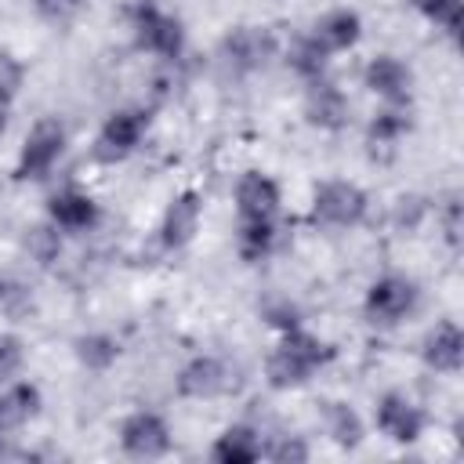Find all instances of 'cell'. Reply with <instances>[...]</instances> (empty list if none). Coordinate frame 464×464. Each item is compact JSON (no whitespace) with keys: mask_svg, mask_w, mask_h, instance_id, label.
<instances>
[{"mask_svg":"<svg viewBox=\"0 0 464 464\" xmlns=\"http://www.w3.org/2000/svg\"><path fill=\"white\" fill-rule=\"evenodd\" d=\"M25 246H29V254L36 257V261H51V257H58V232L54 228H29V236H25Z\"/></svg>","mask_w":464,"mask_h":464,"instance_id":"27","label":"cell"},{"mask_svg":"<svg viewBox=\"0 0 464 464\" xmlns=\"http://www.w3.org/2000/svg\"><path fill=\"white\" fill-rule=\"evenodd\" d=\"M163 243L167 246H185L196 232H199V196L196 192H181L167 214H163Z\"/></svg>","mask_w":464,"mask_h":464,"instance_id":"17","label":"cell"},{"mask_svg":"<svg viewBox=\"0 0 464 464\" xmlns=\"http://www.w3.org/2000/svg\"><path fill=\"white\" fill-rule=\"evenodd\" d=\"M362 80H366V87H370L373 94H381L388 105H406L410 87H413V72H410L399 58H392V54H377V58L366 65Z\"/></svg>","mask_w":464,"mask_h":464,"instance_id":"11","label":"cell"},{"mask_svg":"<svg viewBox=\"0 0 464 464\" xmlns=\"http://www.w3.org/2000/svg\"><path fill=\"white\" fill-rule=\"evenodd\" d=\"M377 428L395 439V442H413L420 431H424V413L420 406H413L406 395L399 392H388L381 402H377Z\"/></svg>","mask_w":464,"mask_h":464,"instance_id":"10","label":"cell"},{"mask_svg":"<svg viewBox=\"0 0 464 464\" xmlns=\"http://www.w3.org/2000/svg\"><path fill=\"white\" fill-rule=\"evenodd\" d=\"M228 388V366L214 355H196L178 373V392L185 399H214Z\"/></svg>","mask_w":464,"mask_h":464,"instance_id":"9","label":"cell"},{"mask_svg":"<svg viewBox=\"0 0 464 464\" xmlns=\"http://www.w3.org/2000/svg\"><path fill=\"white\" fill-rule=\"evenodd\" d=\"M406 127H410V120H406L402 105H388V109L377 112V120L370 123V145H395Z\"/></svg>","mask_w":464,"mask_h":464,"instance_id":"24","label":"cell"},{"mask_svg":"<svg viewBox=\"0 0 464 464\" xmlns=\"http://www.w3.org/2000/svg\"><path fill=\"white\" fill-rule=\"evenodd\" d=\"M261 453H265V446H261L257 431L246 428V424L225 428V431L218 435L214 450H210V457H214L218 464H250V460H257Z\"/></svg>","mask_w":464,"mask_h":464,"instance_id":"19","label":"cell"},{"mask_svg":"<svg viewBox=\"0 0 464 464\" xmlns=\"http://www.w3.org/2000/svg\"><path fill=\"white\" fill-rule=\"evenodd\" d=\"M359 33H362L359 14H355V11H344V7L323 14V18L315 22V29H312V36L319 40V47H323L326 54H334V51H348V47L359 40Z\"/></svg>","mask_w":464,"mask_h":464,"instance_id":"18","label":"cell"},{"mask_svg":"<svg viewBox=\"0 0 464 464\" xmlns=\"http://www.w3.org/2000/svg\"><path fill=\"white\" fill-rule=\"evenodd\" d=\"M18 83H22V65L11 54H0V105H7L14 98Z\"/></svg>","mask_w":464,"mask_h":464,"instance_id":"29","label":"cell"},{"mask_svg":"<svg viewBox=\"0 0 464 464\" xmlns=\"http://www.w3.org/2000/svg\"><path fill=\"white\" fill-rule=\"evenodd\" d=\"M417 308V286L402 276H384L366 290V315L370 323L392 326L399 319H406Z\"/></svg>","mask_w":464,"mask_h":464,"instance_id":"4","label":"cell"},{"mask_svg":"<svg viewBox=\"0 0 464 464\" xmlns=\"http://www.w3.org/2000/svg\"><path fill=\"white\" fill-rule=\"evenodd\" d=\"M18 294H22V290H18L14 283H7V279H0V308H11Z\"/></svg>","mask_w":464,"mask_h":464,"instance_id":"33","label":"cell"},{"mask_svg":"<svg viewBox=\"0 0 464 464\" xmlns=\"http://www.w3.org/2000/svg\"><path fill=\"white\" fill-rule=\"evenodd\" d=\"M265 319L279 330H294L297 326V308L290 301H272V304H265Z\"/></svg>","mask_w":464,"mask_h":464,"instance_id":"31","label":"cell"},{"mask_svg":"<svg viewBox=\"0 0 464 464\" xmlns=\"http://www.w3.org/2000/svg\"><path fill=\"white\" fill-rule=\"evenodd\" d=\"M62 149H65L62 123L58 120H40L29 130V138H25L22 152H18V178H44L58 163Z\"/></svg>","mask_w":464,"mask_h":464,"instance_id":"5","label":"cell"},{"mask_svg":"<svg viewBox=\"0 0 464 464\" xmlns=\"http://www.w3.org/2000/svg\"><path fill=\"white\" fill-rule=\"evenodd\" d=\"M83 4L87 0H33L36 14L47 18V22H69V18H76L83 11Z\"/></svg>","mask_w":464,"mask_h":464,"instance_id":"28","label":"cell"},{"mask_svg":"<svg viewBox=\"0 0 464 464\" xmlns=\"http://www.w3.org/2000/svg\"><path fill=\"white\" fill-rule=\"evenodd\" d=\"M236 210H239V221H276L279 185L261 170H246L236 181Z\"/></svg>","mask_w":464,"mask_h":464,"instance_id":"8","label":"cell"},{"mask_svg":"<svg viewBox=\"0 0 464 464\" xmlns=\"http://www.w3.org/2000/svg\"><path fill=\"white\" fill-rule=\"evenodd\" d=\"M225 58L236 65V69H257L272 58L276 51V40L268 29H257V25H239L225 36Z\"/></svg>","mask_w":464,"mask_h":464,"instance_id":"12","label":"cell"},{"mask_svg":"<svg viewBox=\"0 0 464 464\" xmlns=\"http://www.w3.org/2000/svg\"><path fill=\"white\" fill-rule=\"evenodd\" d=\"M4 123H7V105H0V134H4Z\"/></svg>","mask_w":464,"mask_h":464,"instance_id":"34","label":"cell"},{"mask_svg":"<svg viewBox=\"0 0 464 464\" xmlns=\"http://www.w3.org/2000/svg\"><path fill=\"white\" fill-rule=\"evenodd\" d=\"M420 355H424V362H428L431 370H439V373L460 370V362H464V334H460V326L450 323V319L439 323V326L424 337Z\"/></svg>","mask_w":464,"mask_h":464,"instance_id":"14","label":"cell"},{"mask_svg":"<svg viewBox=\"0 0 464 464\" xmlns=\"http://www.w3.org/2000/svg\"><path fill=\"white\" fill-rule=\"evenodd\" d=\"M326 431H330V439L337 446H359L362 442V420L344 402H330L326 406Z\"/></svg>","mask_w":464,"mask_h":464,"instance_id":"22","label":"cell"},{"mask_svg":"<svg viewBox=\"0 0 464 464\" xmlns=\"http://www.w3.org/2000/svg\"><path fill=\"white\" fill-rule=\"evenodd\" d=\"M25 362V348L14 334H0V384H11Z\"/></svg>","mask_w":464,"mask_h":464,"instance_id":"26","label":"cell"},{"mask_svg":"<svg viewBox=\"0 0 464 464\" xmlns=\"http://www.w3.org/2000/svg\"><path fill=\"white\" fill-rule=\"evenodd\" d=\"M326 359H330V348H326L319 337H312V334H304L301 326H294V330H283L279 348H276V352L268 355V362H265V377H268L272 388H297V384H304Z\"/></svg>","mask_w":464,"mask_h":464,"instance_id":"1","label":"cell"},{"mask_svg":"<svg viewBox=\"0 0 464 464\" xmlns=\"http://www.w3.org/2000/svg\"><path fill=\"white\" fill-rule=\"evenodd\" d=\"M134 36H138V47L152 51V54H163V58H178L181 47H185V29L178 18L163 14L156 4L141 0L134 7Z\"/></svg>","mask_w":464,"mask_h":464,"instance_id":"3","label":"cell"},{"mask_svg":"<svg viewBox=\"0 0 464 464\" xmlns=\"http://www.w3.org/2000/svg\"><path fill=\"white\" fill-rule=\"evenodd\" d=\"M446 236H450V243L460 239V207L457 203H450V210H446Z\"/></svg>","mask_w":464,"mask_h":464,"instance_id":"32","label":"cell"},{"mask_svg":"<svg viewBox=\"0 0 464 464\" xmlns=\"http://www.w3.org/2000/svg\"><path fill=\"white\" fill-rule=\"evenodd\" d=\"M413 7L428 14L435 25H442L446 33L460 29V0H413Z\"/></svg>","mask_w":464,"mask_h":464,"instance_id":"25","label":"cell"},{"mask_svg":"<svg viewBox=\"0 0 464 464\" xmlns=\"http://www.w3.org/2000/svg\"><path fill=\"white\" fill-rule=\"evenodd\" d=\"M366 214V192L352 181H326L312 199V221L326 228L359 225Z\"/></svg>","mask_w":464,"mask_h":464,"instance_id":"2","label":"cell"},{"mask_svg":"<svg viewBox=\"0 0 464 464\" xmlns=\"http://www.w3.org/2000/svg\"><path fill=\"white\" fill-rule=\"evenodd\" d=\"M36 413H40V392H36V384L11 381L0 392V435H11L14 428H22Z\"/></svg>","mask_w":464,"mask_h":464,"instance_id":"16","label":"cell"},{"mask_svg":"<svg viewBox=\"0 0 464 464\" xmlns=\"http://www.w3.org/2000/svg\"><path fill=\"white\" fill-rule=\"evenodd\" d=\"M276 243V225L272 221H239L236 246L246 261H261Z\"/></svg>","mask_w":464,"mask_h":464,"instance_id":"21","label":"cell"},{"mask_svg":"<svg viewBox=\"0 0 464 464\" xmlns=\"http://www.w3.org/2000/svg\"><path fill=\"white\" fill-rule=\"evenodd\" d=\"M304 116L315 123V127H323V130H337V127H344V120H348V98H344V91L341 87H334L330 80H312L308 83V94H304Z\"/></svg>","mask_w":464,"mask_h":464,"instance_id":"13","label":"cell"},{"mask_svg":"<svg viewBox=\"0 0 464 464\" xmlns=\"http://www.w3.org/2000/svg\"><path fill=\"white\" fill-rule=\"evenodd\" d=\"M141 134H145V112H138V109H120V112H112V116L102 123L94 156L105 160V163H116V160H123L127 152H134V145L141 141Z\"/></svg>","mask_w":464,"mask_h":464,"instance_id":"7","label":"cell"},{"mask_svg":"<svg viewBox=\"0 0 464 464\" xmlns=\"http://www.w3.org/2000/svg\"><path fill=\"white\" fill-rule=\"evenodd\" d=\"M47 210H51V221L58 228H69V232H83V228H91L98 221V203L87 192H80V188L54 192Z\"/></svg>","mask_w":464,"mask_h":464,"instance_id":"15","label":"cell"},{"mask_svg":"<svg viewBox=\"0 0 464 464\" xmlns=\"http://www.w3.org/2000/svg\"><path fill=\"white\" fill-rule=\"evenodd\" d=\"M265 453H268L272 460H279V464H290V460H294V464H297V460H308V446H304L301 439H290V435H286V439H279L276 446H268Z\"/></svg>","mask_w":464,"mask_h":464,"instance_id":"30","label":"cell"},{"mask_svg":"<svg viewBox=\"0 0 464 464\" xmlns=\"http://www.w3.org/2000/svg\"><path fill=\"white\" fill-rule=\"evenodd\" d=\"M286 62H290V69L301 72L304 80H319L323 69H326V62H330V54H326V51L319 47V40L308 33V36L294 40V47L286 51Z\"/></svg>","mask_w":464,"mask_h":464,"instance_id":"20","label":"cell"},{"mask_svg":"<svg viewBox=\"0 0 464 464\" xmlns=\"http://www.w3.org/2000/svg\"><path fill=\"white\" fill-rule=\"evenodd\" d=\"M120 355V344L105 334H87L76 341V359L87 366V370H109Z\"/></svg>","mask_w":464,"mask_h":464,"instance_id":"23","label":"cell"},{"mask_svg":"<svg viewBox=\"0 0 464 464\" xmlns=\"http://www.w3.org/2000/svg\"><path fill=\"white\" fill-rule=\"evenodd\" d=\"M120 446L130 457H163L170 450V428L160 413L152 410H138L120 424Z\"/></svg>","mask_w":464,"mask_h":464,"instance_id":"6","label":"cell"}]
</instances>
